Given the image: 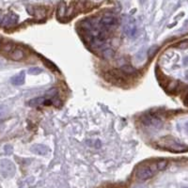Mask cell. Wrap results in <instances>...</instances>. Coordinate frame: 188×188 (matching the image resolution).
<instances>
[{
	"label": "cell",
	"instance_id": "obj_10",
	"mask_svg": "<svg viewBox=\"0 0 188 188\" xmlns=\"http://www.w3.org/2000/svg\"><path fill=\"white\" fill-rule=\"evenodd\" d=\"M24 52L22 49L20 48H16L15 50H13L12 54H11V58L12 60H15V61H18V60H21L24 58Z\"/></svg>",
	"mask_w": 188,
	"mask_h": 188
},
{
	"label": "cell",
	"instance_id": "obj_14",
	"mask_svg": "<svg viewBox=\"0 0 188 188\" xmlns=\"http://www.w3.org/2000/svg\"><path fill=\"white\" fill-rule=\"evenodd\" d=\"M114 51L111 48H106L103 51V55L105 58H110L114 57Z\"/></svg>",
	"mask_w": 188,
	"mask_h": 188
},
{
	"label": "cell",
	"instance_id": "obj_7",
	"mask_svg": "<svg viewBox=\"0 0 188 188\" xmlns=\"http://www.w3.org/2000/svg\"><path fill=\"white\" fill-rule=\"evenodd\" d=\"M31 151L33 153L38 154V155H45L48 153L49 150L46 146L42 145V144H36L31 148Z\"/></svg>",
	"mask_w": 188,
	"mask_h": 188
},
{
	"label": "cell",
	"instance_id": "obj_25",
	"mask_svg": "<svg viewBox=\"0 0 188 188\" xmlns=\"http://www.w3.org/2000/svg\"><path fill=\"white\" fill-rule=\"evenodd\" d=\"M0 45H1V42H0Z\"/></svg>",
	"mask_w": 188,
	"mask_h": 188
},
{
	"label": "cell",
	"instance_id": "obj_18",
	"mask_svg": "<svg viewBox=\"0 0 188 188\" xmlns=\"http://www.w3.org/2000/svg\"><path fill=\"white\" fill-rule=\"evenodd\" d=\"M43 59V61H44V63L46 64V66L48 68H50V69H52V70H55V65L52 63V62H50V61H48L47 59H44V58H42Z\"/></svg>",
	"mask_w": 188,
	"mask_h": 188
},
{
	"label": "cell",
	"instance_id": "obj_19",
	"mask_svg": "<svg viewBox=\"0 0 188 188\" xmlns=\"http://www.w3.org/2000/svg\"><path fill=\"white\" fill-rule=\"evenodd\" d=\"M178 47H179L180 49H186V48H188V42H181L179 45H178Z\"/></svg>",
	"mask_w": 188,
	"mask_h": 188
},
{
	"label": "cell",
	"instance_id": "obj_24",
	"mask_svg": "<svg viewBox=\"0 0 188 188\" xmlns=\"http://www.w3.org/2000/svg\"><path fill=\"white\" fill-rule=\"evenodd\" d=\"M182 188H188V187H182Z\"/></svg>",
	"mask_w": 188,
	"mask_h": 188
},
{
	"label": "cell",
	"instance_id": "obj_8",
	"mask_svg": "<svg viewBox=\"0 0 188 188\" xmlns=\"http://www.w3.org/2000/svg\"><path fill=\"white\" fill-rule=\"evenodd\" d=\"M24 80H25V73H24V72H21L20 73L12 77L11 82L14 86H22L24 83Z\"/></svg>",
	"mask_w": 188,
	"mask_h": 188
},
{
	"label": "cell",
	"instance_id": "obj_5",
	"mask_svg": "<svg viewBox=\"0 0 188 188\" xmlns=\"http://www.w3.org/2000/svg\"><path fill=\"white\" fill-rule=\"evenodd\" d=\"M117 24V19L114 16H104L100 20V25L102 28H111Z\"/></svg>",
	"mask_w": 188,
	"mask_h": 188
},
{
	"label": "cell",
	"instance_id": "obj_11",
	"mask_svg": "<svg viewBox=\"0 0 188 188\" xmlns=\"http://www.w3.org/2000/svg\"><path fill=\"white\" fill-rule=\"evenodd\" d=\"M120 70H121V73H123L125 74H135L138 73V71H136L133 66H130V65H124L120 68Z\"/></svg>",
	"mask_w": 188,
	"mask_h": 188
},
{
	"label": "cell",
	"instance_id": "obj_12",
	"mask_svg": "<svg viewBox=\"0 0 188 188\" xmlns=\"http://www.w3.org/2000/svg\"><path fill=\"white\" fill-rule=\"evenodd\" d=\"M44 101H45V99L42 98V97L35 98V99H32L28 102V105L29 106H38V105H40V104H43Z\"/></svg>",
	"mask_w": 188,
	"mask_h": 188
},
{
	"label": "cell",
	"instance_id": "obj_2",
	"mask_svg": "<svg viewBox=\"0 0 188 188\" xmlns=\"http://www.w3.org/2000/svg\"><path fill=\"white\" fill-rule=\"evenodd\" d=\"M14 166L11 161L9 160H2L0 161V172L3 177L8 178L14 175Z\"/></svg>",
	"mask_w": 188,
	"mask_h": 188
},
{
	"label": "cell",
	"instance_id": "obj_22",
	"mask_svg": "<svg viewBox=\"0 0 188 188\" xmlns=\"http://www.w3.org/2000/svg\"><path fill=\"white\" fill-rule=\"evenodd\" d=\"M185 78L188 80V71H186V72H185Z\"/></svg>",
	"mask_w": 188,
	"mask_h": 188
},
{
	"label": "cell",
	"instance_id": "obj_3",
	"mask_svg": "<svg viewBox=\"0 0 188 188\" xmlns=\"http://www.w3.org/2000/svg\"><path fill=\"white\" fill-rule=\"evenodd\" d=\"M127 20L124 21L123 24V32L126 34V36H128L130 38H133L135 36L136 34V24L135 22L134 21V19L132 18H126Z\"/></svg>",
	"mask_w": 188,
	"mask_h": 188
},
{
	"label": "cell",
	"instance_id": "obj_4",
	"mask_svg": "<svg viewBox=\"0 0 188 188\" xmlns=\"http://www.w3.org/2000/svg\"><path fill=\"white\" fill-rule=\"evenodd\" d=\"M18 21V16L16 14L14 13H9L7 15H5L3 17V20L1 22V25L5 27H12L15 24L17 23Z\"/></svg>",
	"mask_w": 188,
	"mask_h": 188
},
{
	"label": "cell",
	"instance_id": "obj_20",
	"mask_svg": "<svg viewBox=\"0 0 188 188\" xmlns=\"http://www.w3.org/2000/svg\"><path fill=\"white\" fill-rule=\"evenodd\" d=\"M3 17H4V16H2L1 13H0V24H1V22H2V20H3Z\"/></svg>",
	"mask_w": 188,
	"mask_h": 188
},
{
	"label": "cell",
	"instance_id": "obj_17",
	"mask_svg": "<svg viewBox=\"0 0 188 188\" xmlns=\"http://www.w3.org/2000/svg\"><path fill=\"white\" fill-rule=\"evenodd\" d=\"M156 50H157V46H152L150 48V50L148 51V57L151 58L152 55H153V54L156 52Z\"/></svg>",
	"mask_w": 188,
	"mask_h": 188
},
{
	"label": "cell",
	"instance_id": "obj_16",
	"mask_svg": "<svg viewBox=\"0 0 188 188\" xmlns=\"http://www.w3.org/2000/svg\"><path fill=\"white\" fill-rule=\"evenodd\" d=\"M3 50L5 51V52H11V51H12V43H9V42H8V43H6L4 45V47H3Z\"/></svg>",
	"mask_w": 188,
	"mask_h": 188
},
{
	"label": "cell",
	"instance_id": "obj_21",
	"mask_svg": "<svg viewBox=\"0 0 188 188\" xmlns=\"http://www.w3.org/2000/svg\"><path fill=\"white\" fill-rule=\"evenodd\" d=\"M186 63H188V57H186L184 58V64H186Z\"/></svg>",
	"mask_w": 188,
	"mask_h": 188
},
{
	"label": "cell",
	"instance_id": "obj_23",
	"mask_svg": "<svg viewBox=\"0 0 188 188\" xmlns=\"http://www.w3.org/2000/svg\"><path fill=\"white\" fill-rule=\"evenodd\" d=\"M134 188H144L143 186H140V185H136V186H135Z\"/></svg>",
	"mask_w": 188,
	"mask_h": 188
},
{
	"label": "cell",
	"instance_id": "obj_1",
	"mask_svg": "<svg viewBox=\"0 0 188 188\" xmlns=\"http://www.w3.org/2000/svg\"><path fill=\"white\" fill-rule=\"evenodd\" d=\"M154 173H155V169L152 166H140L139 169L136 170L135 176L138 180L145 181L151 178L154 175Z\"/></svg>",
	"mask_w": 188,
	"mask_h": 188
},
{
	"label": "cell",
	"instance_id": "obj_15",
	"mask_svg": "<svg viewBox=\"0 0 188 188\" xmlns=\"http://www.w3.org/2000/svg\"><path fill=\"white\" fill-rule=\"evenodd\" d=\"M28 73H30V74H40V73H42V69H40V68H30L29 70H28Z\"/></svg>",
	"mask_w": 188,
	"mask_h": 188
},
{
	"label": "cell",
	"instance_id": "obj_6",
	"mask_svg": "<svg viewBox=\"0 0 188 188\" xmlns=\"http://www.w3.org/2000/svg\"><path fill=\"white\" fill-rule=\"evenodd\" d=\"M143 122L147 126H153V127H159L161 126V123H162L161 120L158 118H156L154 116H151V115L144 117Z\"/></svg>",
	"mask_w": 188,
	"mask_h": 188
},
{
	"label": "cell",
	"instance_id": "obj_9",
	"mask_svg": "<svg viewBox=\"0 0 188 188\" xmlns=\"http://www.w3.org/2000/svg\"><path fill=\"white\" fill-rule=\"evenodd\" d=\"M66 15V4L64 1H61L58 4V12H57V17L61 20L65 17Z\"/></svg>",
	"mask_w": 188,
	"mask_h": 188
},
{
	"label": "cell",
	"instance_id": "obj_13",
	"mask_svg": "<svg viewBox=\"0 0 188 188\" xmlns=\"http://www.w3.org/2000/svg\"><path fill=\"white\" fill-rule=\"evenodd\" d=\"M166 166H167V162L166 160H160L159 162H157V164H156V169L162 171L166 169Z\"/></svg>",
	"mask_w": 188,
	"mask_h": 188
}]
</instances>
